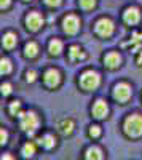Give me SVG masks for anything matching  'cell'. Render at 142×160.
I'll use <instances>...</instances> for the list:
<instances>
[{"label":"cell","mask_w":142,"mask_h":160,"mask_svg":"<svg viewBox=\"0 0 142 160\" xmlns=\"http://www.w3.org/2000/svg\"><path fill=\"white\" fill-rule=\"evenodd\" d=\"M123 133L126 138H140L142 136V114L134 112L123 120Z\"/></svg>","instance_id":"cell-1"},{"label":"cell","mask_w":142,"mask_h":160,"mask_svg":"<svg viewBox=\"0 0 142 160\" xmlns=\"http://www.w3.org/2000/svg\"><path fill=\"white\" fill-rule=\"evenodd\" d=\"M101 85V74L94 69H86L78 75V87L83 91H94Z\"/></svg>","instance_id":"cell-2"},{"label":"cell","mask_w":142,"mask_h":160,"mask_svg":"<svg viewBox=\"0 0 142 160\" xmlns=\"http://www.w3.org/2000/svg\"><path fill=\"white\" fill-rule=\"evenodd\" d=\"M19 118V127L24 133L34 135L40 127V117L35 111H22V114L18 117Z\"/></svg>","instance_id":"cell-3"},{"label":"cell","mask_w":142,"mask_h":160,"mask_svg":"<svg viewBox=\"0 0 142 160\" xmlns=\"http://www.w3.org/2000/svg\"><path fill=\"white\" fill-rule=\"evenodd\" d=\"M94 34L101 38H110L115 32V22L109 16H102L94 22Z\"/></svg>","instance_id":"cell-4"},{"label":"cell","mask_w":142,"mask_h":160,"mask_svg":"<svg viewBox=\"0 0 142 160\" xmlns=\"http://www.w3.org/2000/svg\"><path fill=\"white\" fill-rule=\"evenodd\" d=\"M133 96V88L128 82H118L115 83L113 88H112V98L120 102V104H126L128 101L131 99Z\"/></svg>","instance_id":"cell-5"},{"label":"cell","mask_w":142,"mask_h":160,"mask_svg":"<svg viewBox=\"0 0 142 160\" xmlns=\"http://www.w3.org/2000/svg\"><path fill=\"white\" fill-rule=\"evenodd\" d=\"M80 28H82V19L77 15H73V13L66 15L61 21V29L66 35H75L80 31Z\"/></svg>","instance_id":"cell-6"},{"label":"cell","mask_w":142,"mask_h":160,"mask_svg":"<svg viewBox=\"0 0 142 160\" xmlns=\"http://www.w3.org/2000/svg\"><path fill=\"white\" fill-rule=\"evenodd\" d=\"M24 24H26V29L31 31V32H38L43 26H45V18L40 11H29L24 18Z\"/></svg>","instance_id":"cell-7"},{"label":"cell","mask_w":142,"mask_h":160,"mask_svg":"<svg viewBox=\"0 0 142 160\" xmlns=\"http://www.w3.org/2000/svg\"><path fill=\"white\" fill-rule=\"evenodd\" d=\"M42 77H43L45 87L50 88V90H54V88H58V87L62 83V74H61V71L56 69V68H48V69L43 72Z\"/></svg>","instance_id":"cell-8"},{"label":"cell","mask_w":142,"mask_h":160,"mask_svg":"<svg viewBox=\"0 0 142 160\" xmlns=\"http://www.w3.org/2000/svg\"><path fill=\"white\" fill-rule=\"evenodd\" d=\"M121 19H123V22L126 26H136V24H139V21H140V10L137 7H134V5L126 7L123 10V13H121Z\"/></svg>","instance_id":"cell-9"},{"label":"cell","mask_w":142,"mask_h":160,"mask_svg":"<svg viewBox=\"0 0 142 160\" xmlns=\"http://www.w3.org/2000/svg\"><path fill=\"white\" fill-rule=\"evenodd\" d=\"M109 112H110V108L106 99H96L91 106V115L97 120H104L109 117Z\"/></svg>","instance_id":"cell-10"},{"label":"cell","mask_w":142,"mask_h":160,"mask_svg":"<svg viewBox=\"0 0 142 160\" xmlns=\"http://www.w3.org/2000/svg\"><path fill=\"white\" fill-rule=\"evenodd\" d=\"M102 64L109 71H115L121 66V55L118 51H109L102 56Z\"/></svg>","instance_id":"cell-11"},{"label":"cell","mask_w":142,"mask_h":160,"mask_svg":"<svg viewBox=\"0 0 142 160\" xmlns=\"http://www.w3.org/2000/svg\"><path fill=\"white\" fill-rule=\"evenodd\" d=\"M37 144L38 146H42L43 149H53L56 148V144H58V138L53 135V133H45V135H42L40 138L37 139Z\"/></svg>","instance_id":"cell-12"},{"label":"cell","mask_w":142,"mask_h":160,"mask_svg":"<svg viewBox=\"0 0 142 160\" xmlns=\"http://www.w3.org/2000/svg\"><path fill=\"white\" fill-rule=\"evenodd\" d=\"M75 130V122L72 118H62L58 122V131L64 136H70Z\"/></svg>","instance_id":"cell-13"},{"label":"cell","mask_w":142,"mask_h":160,"mask_svg":"<svg viewBox=\"0 0 142 160\" xmlns=\"http://www.w3.org/2000/svg\"><path fill=\"white\" fill-rule=\"evenodd\" d=\"M67 55H69V61L70 62H78V61H83L86 58V53L85 50L80 47V45H72L67 51Z\"/></svg>","instance_id":"cell-14"},{"label":"cell","mask_w":142,"mask_h":160,"mask_svg":"<svg viewBox=\"0 0 142 160\" xmlns=\"http://www.w3.org/2000/svg\"><path fill=\"white\" fill-rule=\"evenodd\" d=\"M22 53H24V58H27V59H35V58L38 56V53H40V47H38L37 42L31 40V42H27V43L24 45Z\"/></svg>","instance_id":"cell-15"},{"label":"cell","mask_w":142,"mask_h":160,"mask_svg":"<svg viewBox=\"0 0 142 160\" xmlns=\"http://www.w3.org/2000/svg\"><path fill=\"white\" fill-rule=\"evenodd\" d=\"M62 50H64V43L61 38L53 37L50 40V43H48V55L50 56H59L62 53Z\"/></svg>","instance_id":"cell-16"},{"label":"cell","mask_w":142,"mask_h":160,"mask_svg":"<svg viewBox=\"0 0 142 160\" xmlns=\"http://www.w3.org/2000/svg\"><path fill=\"white\" fill-rule=\"evenodd\" d=\"M2 45L5 50H13L16 45H18V34L15 32H5L3 37H2Z\"/></svg>","instance_id":"cell-17"},{"label":"cell","mask_w":142,"mask_h":160,"mask_svg":"<svg viewBox=\"0 0 142 160\" xmlns=\"http://www.w3.org/2000/svg\"><path fill=\"white\" fill-rule=\"evenodd\" d=\"M85 160H104L102 149L97 148V146H89L85 151Z\"/></svg>","instance_id":"cell-18"},{"label":"cell","mask_w":142,"mask_h":160,"mask_svg":"<svg viewBox=\"0 0 142 160\" xmlns=\"http://www.w3.org/2000/svg\"><path fill=\"white\" fill-rule=\"evenodd\" d=\"M140 43H142V31H139V32H133L131 37L128 38V43H123V47H128V45H130L131 50H134V48H139Z\"/></svg>","instance_id":"cell-19"},{"label":"cell","mask_w":142,"mask_h":160,"mask_svg":"<svg viewBox=\"0 0 142 160\" xmlns=\"http://www.w3.org/2000/svg\"><path fill=\"white\" fill-rule=\"evenodd\" d=\"M35 152H37V144H35V142H31V141L26 142V144L22 146V149H21V154H22V157H26V158L34 157Z\"/></svg>","instance_id":"cell-20"},{"label":"cell","mask_w":142,"mask_h":160,"mask_svg":"<svg viewBox=\"0 0 142 160\" xmlns=\"http://www.w3.org/2000/svg\"><path fill=\"white\" fill-rule=\"evenodd\" d=\"M8 114L11 117H19L22 114V104L19 99H15V101H11L10 102V108H8Z\"/></svg>","instance_id":"cell-21"},{"label":"cell","mask_w":142,"mask_h":160,"mask_svg":"<svg viewBox=\"0 0 142 160\" xmlns=\"http://www.w3.org/2000/svg\"><path fill=\"white\" fill-rule=\"evenodd\" d=\"M13 69V64H11V59L10 58H2L0 59V72H2V75H8Z\"/></svg>","instance_id":"cell-22"},{"label":"cell","mask_w":142,"mask_h":160,"mask_svg":"<svg viewBox=\"0 0 142 160\" xmlns=\"http://www.w3.org/2000/svg\"><path fill=\"white\" fill-rule=\"evenodd\" d=\"M78 5H80V8L85 10V11H91V10L96 8L97 0H78Z\"/></svg>","instance_id":"cell-23"},{"label":"cell","mask_w":142,"mask_h":160,"mask_svg":"<svg viewBox=\"0 0 142 160\" xmlns=\"http://www.w3.org/2000/svg\"><path fill=\"white\" fill-rule=\"evenodd\" d=\"M88 136L91 139H97L101 136V127L99 125H91L88 130Z\"/></svg>","instance_id":"cell-24"},{"label":"cell","mask_w":142,"mask_h":160,"mask_svg":"<svg viewBox=\"0 0 142 160\" xmlns=\"http://www.w3.org/2000/svg\"><path fill=\"white\" fill-rule=\"evenodd\" d=\"M24 77H26V82H27V83H34L35 80H37V72H35L34 69H31V71H26Z\"/></svg>","instance_id":"cell-25"},{"label":"cell","mask_w":142,"mask_h":160,"mask_svg":"<svg viewBox=\"0 0 142 160\" xmlns=\"http://www.w3.org/2000/svg\"><path fill=\"white\" fill-rule=\"evenodd\" d=\"M43 3H45L48 8H58V7H61L62 0H43Z\"/></svg>","instance_id":"cell-26"},{"label":"cell","mask_w":142,"mask_h":160,"mask_svg":"<svg viewBox=\"0 0 142 160\" xmlns=\"http://www.w3.org/2000/svg\"><path fill=\"white\" fill-rule=\"evenodd\" d=\"M11 91H13L11 83H8V82L2 83V95H3V96H10V95H11Z\"/></svg>","instance_id":"cell-27"},{"label":"cell","mask_w":142,"mask_h":160,"mask_svg":"<svg viewBox=\"0 0 142 160\" xmlns=\"http://www.w3.org/2000/svg\"><path fill=\"white\" fill-rule=\"evenodd\" d=\"M0 138H2V146H5L7 142H8V131L5 130V128H2V131H0Z\"/></svg>","instance_id":"cell-28"},{"label":"cell","mask_w":142,"mask_h":160,"mask_svg":"<svg viewBox=\"0 0 142 160\" xmlns=\"http://www.w3.org/2000/svg\"><path fill=\"white\" fill-rule=\"evenodd\" d=\"M10 7H11V0H2V2H0V8H2V11L8 10Z\"/></svg>","instance_id":"cell-29"},{"label":"cell","mask_w":142,"mask_h":160,"mask_svg":"<svg viewBox=\"0 0 142 160\" xmlns=\"http://www.w3.org/2000/svg\"><path fill=\"white\" fill-rule=\"evenodd\" d=\"M136 64L137 66H142V50L137 53V56H136Z\"/></svg>","instance_id":"cell-30"},{"label":"cell","mask_w":142,"mask_h":160,"mask_svg":"<svg viewBox=\"0 0 142 160\" xmlns=\"http://www.w3.org/2000/svg\"><path fill=\"white\" fill-rule=\"evenodd\" d=\"M2 160H16V158L13 157L11 154H8V152H7V154H3V155H2Z\"/></svg>","instance_id":"cell-31"},{"label":"cell","mask_w":142,"mask_h":160,"mask_svg":"<svg viewBox=\"0 0 142 160\" xmlns=\"http://www.w3.org/2000/svg\"><path fill=\"white\" fill-rule=\"evenodd\" d=\"M22 2H32V0H22Z\"/></svg>","instance_id":"cell-32"}]
</instances>
